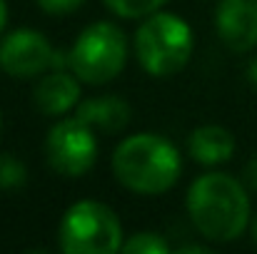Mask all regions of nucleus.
I'll list each match as a JSON object with an SVG mask.
<instances>
[{"mask_svg":"<svg viewBox=\"0 0 257 254\" xmlns=\"http://www.w3.org/2000/svg\"><path fill=\"white\" fill-rule=\"evenodd\" d=\"M187 212L205 239L232 242L250 222V197L235 177L210 172L192 182L187 192Z\"/></svg>","mask_w":257,"mask_h":254,"instance_id":"obj_1","label":"nucleus"},{"mask_svg":"<svg viewBox=\"0 0 257 254\" xmlns=\"http://www.w3.org/2000/svg\"><path fill=\"white\" fill-rule=\"evenodd\" d=\"M182 160L170 140L143 132L117 145L112 155V172L120 184L138 194H160L177 182Z\"/></svg>","mask_w":257,"mask_h":254,"instance_id":"obj_2","label":"nucleus"},{"mask_svg":"<svg viewBox=\"0 0 257 254\" xmlns=\"http://www.w3.org/2000/svg\"><path fill=\"white\" fill-rule=\"evenodd\" d=\"M135 55L150 75H175L192 55V30L177 15L155 10L135 33Z\"/></svg>","mask_w":257,"mask_h":254,"instance_id":"obj_3","label":"nucleus"},{"mask_svg":"<svg viewBox=\"0 0 257 254\" xmlns=\"http://www.w3.org/2000/svg\"><path fill=\"white\" fill-rule=\"evenodd\" d=\"M58 237L65 254H115L122 249L120 219L110 207L90 199L65 212Z\"/></svg>","mask_w":257,"mask_h":254,"instance_id":"obj_4","label":"nucleus"},{"mask_svg":"<svg viewBox=\"0 0 257 254\" xmlns=\"http://www.w3.org/2000/svg\"><path fill=\"white\" fill-rule=\"evenodd\" d=\"M127 60V43L125 35L117 25L112 23H92L90 28H85L70 55L68 63L73 68V73L90 85H102L115 80Z\"/></svg>","mask_w":257,"mask_h":254,"instance_id":"obj_5","label":"nucleus"},{"mask_svg":"<svg viewBox=\"0 0 257 254\" xmlns=\"http://www.w3.org/2000/svg\"><path fill=\"white\" fill-rule=\"evenodd\" d=\"M45 157L50 167L65 177H80L97 160V140L92 127L80 117L58 122L45 140Z\"/></svg>","mask_w":257,"mask_h":254,"instance_id":"obj_6","label":"nucleus"},{"mask_svg":"<svg viewBox=\"0 0 257 254\" xmlns=\"http://www.w3.org/2000/svg\"><path fill=\"white\" fill-rule=\"evenodd\" d=\"M58 53L38 30L20 28L0 43V68L13 78H33L55 65Z\"/></svg>","mask_w":257,"mask_h":254,"instance_id":"obj_7","label":"nucleus"},{"mask_svg":"<svg viewBox=\"0 0 257 254\" xmlns=\"http://www.w3.org/2000/svg\"><path fill=\"white\" fill-rule=\"evenodd\" d=\"M215 23L230 50L247 53L257 45V0H220Z\"/></svg>","mask_w":257,"mask_h":254,"instance_id":"obj_8","label":"nucleus"},{"mask_svg":"<svg viewBox=\"0 0 257 254\" xmlns=\"http://www.w3.org/2000/svg\"><path fill=\"white\" fill-rule=\"evenodd\" d=\"M33 100H35V107L43 115H63L70 107L78 105L80 85L73 75H68L63 70H55V73H50L48 78H43L38 83L35 92H33Z\"/></svg>","mask_w":257,"mask_h":254,"instance_id":"obj_9","label":"nucleus"},{"mask_svg":"<svg viewBox=\"0 0 257 254\" xmlns=\"http://www.w3.org/2000/svg\"><path fill=\"white\" fill-rule=\"evenodd\" d=\"M187 150L195 162L217 165V162H225L232 157L235 137L230 135V130H225L220 125H205V127L192 130V135L187 140Z\"/></svg>","mask_w":257,"mask_h":254,"instance_id":"obj_10","label":"nucleus"},{"mask_svg":"<svg viewBox=\"0 0 257 254\" xmlns=\"http://www.w3.org/2000/svg\"><path fill=\"white\" fill-rule=\"evenodd\" d=\"M75 117H80L90 127H100L105 132H117L130 122V105L115 95L90 97L83 105H78Z\"/></svg>","mask_w":257,"mask_h":254,"instance_id":"obj_11","label":"nucleus"},{"mask_svg":"<svg viewBox=\"0 0 257 254\" xmlns=\"http://www.w3.org/2000/svg\"><path fill=\"white\" fill-rule=\"evenodd\" d=\"M122 252L127 254H165L168 242L155 232H138L127 242H122Z\"/></svg>","mask_w":257,"mask_h":254,"instance_id":"obj_12","label":"nucleus"},{"mask_svg":"<svg viewBox=\"0 0 257 254\" xmlns=\"http://www.w3.org/2000/svg\"><path fill=\"white\" fill-rule=\"evenodd\" d=\"M107 8L122 18H145L153 15L165 0H105Z\"/></svg>","mask_w":257,"mask_h":254,"instance_id":"obj_13","label":"nucleus"},{"mask_svg":"<svg viewBox=\"0 0 257 254\" xmlns=\"http://www.w3.org/2000/svg\"><path fill=\"white\" fill-rule=\"evenodd\" d=\"M28 172L23 162L13 155H0V189H15L25 182Z\"/></svg>","mask_w":257,"mask_h":254,"instance_id":"obj_14","label":"nucleus"},{"mask_svg":"<svg viewBox=\"0 0 257 254\" xmlns=\"http://www.w3.org/2000/svg\"><path fill=\"white\" fill-rule=\"evenodd\" d=\"M85 0H38V5L45 10V13H53V15H65V13H73L83 5Z\"/></svg>","mask_w":257,"mask_h":254,"instance_id":"obj_15","label":"nucleus"},{"mask_svg":"<svg viewBox=\"0 0 257 254\" xmlns=\"http://www.w3.org/2000/svg\"><path fill=\"white\" fill-rule=\"evenodd\" d=\"M245 184L257 192V157L245 167Z\"/></svg>","mask_w":257,"mask_h":254,"instance_id":"obj_16","label":"nucleus"},{"mask_svg":"<svg viewBox=\"0 0 257 254\" xmlns=\"http://www.w3.org/2000/svg\"><path fill=\"white\" fill-rule=\"evenodd\" d=\"M247 75H250V83L257 87V58L250 63V70H247Z\"/></svg>","mask_w":257,"mask_h":254,"instance_id":"obj_17","label":"nucleus"},{"mask_svg":"<svg viewBox=\"0 0 257 254\" xmlns=\"http://www.w3.org/2000/svg\"><path fill=\"white\" fill-rule=\"evenodd\" d=\"M5 20H8V8H5V0H0V33L5 28Z\"/></svg>","mask_w":257,"mask_h":254,"instance_id":"obj_18","label":"nucleus"},{"mask_svg":"<svg viewBox=\"0 0 257 254\" xmlns=\"http://www.w3.org/2000/svg\"><path fill=\"white\" fill-rule=\"evenodd\" d=\"M177 252H180V254H185V252H200V254H207V249H205V247H192V244H187V247H180Z\"/></svg>","mask_w":257,"mask_h":254,"instance_id":"obj_19","label":"nucleus"},{"mask_svg":"<svg viewBox=\"0 0 257 254\" xmlns=\"http://www.w3.org/2000/svg\"><path fill=\"white\" fill-rule=\"evenodd\" d=\"M255 239H257V222H255Z\"/></svg>","mask_w":257,"mask_h":254,"instance_id":"obj_20","label":"nucleus"},{"mask_svg":"<svg viewBox=\"0 0 257 254\" xmlns=\"http://www.w3.org/2000/svg\"><path fill=\"white\" fill-rule=\"evenodd\" d=\"M0 125H3V120H0Z\"/></svg>","mask_w":257,"mask_h":254,"instance_id":"obj_21","label":"nucleus"}]
</instances>
